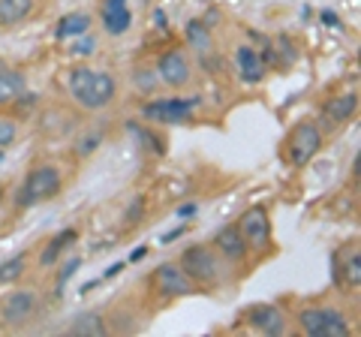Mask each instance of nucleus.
I'll return each mask as SVG.
<instances>
[{
	"label": "nucleus",
	"instance_id": "nucleus-1",
	"mask_svg": "<svg viewBox=\"0 0 361 337\" xmlns=\"http://www.w3.org/2000/svg\"><path fill=\"white\" fill-rule=\"evenodd\" d=\"M66 87H70L73 99L82 109H106L118 94V82L109 73L90 70V66H78L66 78Z\"/></svg>",
	"mask_w": 361,
	"mask_h": 337
},
{
	"label": "nucleus",
	"instance_id": "nucleus-2",
	"mask_svg": "<svg viewBox=\"0 0 361 337\" xmlns=\"http://www.w3.org/2000/svg\"><path fill=\"white\" fill-rule=\"evenodd\" d=\"M61 193V172L54 166H37L30 168L25 184L18 190V205L21 208H30V205H39V202H49Z\"/></svg>",
	"mask_w": 361,
	"mask_h": 337
},
{
	"label": "nucleus",
	"instance_id": "nucleus-3",
	"mask_svg": "<svg viewBox=\"0 0 361 337\" xmlns=\"http://www.w3.org/2000/svg\"><path fill=\"white\" fill-rule=\"evenodd\" d=\"M301 329L310 337H346L349 334V322L337 307H307L301 310Z\"/></svg>",
	"mask_w": 361,
	"mask_h": 337
},
{
	"label": "nucleus",
	"instance_id": "nucleus-4",
	"mask_svg": "<svg viewBox=\"0 0 361 337\" xmlns=\"http://www.w3.org/2000/svg\"><path fill=\"white\" fill-rule=\"evenodd\" d=\"M319 148H322L319 127L310 123V121H304V123H298V127L289 133V139H286V160H289V166L301 168V166H307L316 154H319Z\"/></svg>",
	"mask_w": 361,
	"mask_h": 337
},
{
	"label": "nucleus",
	"instance_id": "nucleus-5",
	"mask_svg": "<svg viewBox=\"0 0 361 337\" xmlns=\"http://www.w3.org/2000/svg\"><path fill=\"white\" fill-rule=\"evenodd\" d=\"M180 268L187 271V277L193 280V283H214V280L220 277V262L217 256H214L211 247L205 244H193L187 247L184 253H180Z\"/></svg>",
	"mask_w": 361,
	"mask_h": 337
},
{
	"label": "nucleus",
	"instance_id": "nucleus-6",
	"mask_svg": "<svg viewBox=\"0 0 361 337\" xmlns=\"http://www.w3.org/2000/svg\"><path fill=\"white\" fill-rule=\"evenodd\" d=\"M37 307H39V298L27 289H16L0 301V319L4 325H13V329H21L27 325L33 317H37Z\"/></svg>",
	"mask_w": 361,
	"mask_h": 337
},
{
	"label": "nucleus",
	"instance_id": "nucleus-7",
	"mask_svg": "<svg viewBox=\"0 0 361 337\" xmlns=\"http://www.w3.org/2000/svg\"><path fill=\"white\" fill-rule=\"evenodd\" d=\"M193 109H196V99H151V103L142 106V118L145 121H157V123H184L193 118Z\"/></svg>",
	"mask_w": 361,
	"mask_h": 337
},
{
	"label": "nucleus",
	"instance_id": "nucleus-8",
	"mask_svg": "<svg viewBox=\"0 0 361 337\" xmlns=\"http://www.w3.org/2000/svg\"><path fill=\"white\" fill-rule=\"evenodd\" d=\"M235 226H238L247 247H253V250H265L271 244V220L262 208H247Z\"/></svg>",
	"mask_w": 361,
	"mask_h": 337
},
{
	"label": "nucleus",
	"instance_id": "nucleus-9",
	"mask_svg": "<svg viewBox=\"0 0 361 337\" xmlns=\"http://www.w3.org/2000/svg\"><path fill=\"white\" fill-rule=\"evenodd\" d=\"M151 280H154L157 292L166 298H180V295H190V292H193V280L187 277V271L178 262H163L151 274Z\"/></svg>",
	"mask_w": 361,
	"mask_h": 337
},
{
	"label": "nucleus",
	"instance_id": "nucleus-10",
	"mask_svg": "<svg viewBox=\"0 0 361 337\" xmlns=\"http://www.w3.org/2000/svg\"><path fill=\"white\" fill-rule=\"evenodd\" d=\"M157 73H160V78L169 87H184L190 82V61H187V54L180 49H172V51L160 54V61H157Z\"/></svg>",
	"mask_w": 361,
	"mask_h": 337
},
{
	"label": "nucleus",
	"instance_id": "nucleus-11",
	"mask_svg": "<svg viewBox=\"0 0 361 337\" xmlns=\"http://www.w3.org/2000/svg\"><path fill=\"white\" fill-rule=\"evenodd\" d=\"M334 277L343 289H358L361 286V256H358L355 244H353V250L346 247L343 253L334 256Z\"/></svg>",
	"mask_w": 361,
	"mask_h": 337
},
{
	"label": "nucleus",
	"instance_id": "nucleus-12",
	"mask_svg": "<svg viewBox=\"0 0 361 337\" xmlns=\"http://www.w3.org/2000/svg\"><path fill=\"white\" fill-rule=\"evenodd\" d=\"M247 322H250L256 331H262V334H283L286 331L283 313H280V307H274V305L247 307Z\"/></svg>",
	"mask_w": 361,
	"mask_h": 337
},
{
	"label": "nucleus",
	"instance_id": "nucleus-13",
	"mask_svg": "<svg viewBox=\"0 0 361 337\" xmlns=\"http://www.w3.org/2000/svg\"><path fill=\"white\" fill-rule=\"evenodd\" d=\"M235 66H238V73L247 85H256L262 82L265 73H268V63L262 61V54H259L256 49L250 46H241L238 51H235Z\"/></svg>",
	"mask_w": 361,
	"mask_h": 337
},
{
	"label": "nucleus",
	"instance_id": "nucleus-14",
	"mask_svg": "<svg viewBox=\"0 0 361 337\" xmlns=\"http://www.w3.org/2000/svg\"><path fill=\"white\" fill-rule=\"evenodd\" d=\"M130 21H133L130 0H106L103 4V27H106V33L121 37V33L130 30Z\"/></svg>",
	"mask_w": 361,
	"mask_h": 337
},
{
	"label": "nucleus",
	"instance_id": "nucleus-15",
	"mask_svg": "<svg viewBox=\"0 0 361 337\" xmlns=\"http://www.w3.org/2000/svg\"><path fill=\"white\" fill-rule=\"evenodd\" d=\"M214 247L220 250V256L223 259H229V262H241L244 256H247V241L241 238V232H238V226H223L217 235H214Z\"/></svg>",
	"mask_w": 361,
	"mask_h": 337
},
{
	"label": "nucleus",
	"instance_id": "nucleus-16",
	"mask_svg": "<svg viewBox=\"0 0 361 337\" xmlns=\"http://www.w3.org/2000/svg\"><path fill=\"white\" fill-rule=\"evenodd\" d=\"M355 109H358V94L355 91H343V94H337V97H331L329 103H325L322 118L329 121L331 127H341V123H346L349 118L355 115Z\"/></svg>",
	"mask_w": 361,
	"mask_h": 337
},
{
	"label": "nucleus",
	"instance_id": "nucleus-17",
	"mask_svg": "<svg viewBox=\"0 0 361 337\" xmlns=\"http://www.w3.org/2000/svg\"><path fill=\"white\" fill-rule=\"evenodd\" d=\"M75 238H78V232H75V229H63V232H58L49 244L42 247V253H39V265H42V268H51L54 262H61L63 250H66V247H70Z\"/></svg>",
	"mask_w": 361,
	"mask_h": 337
},
{
	"label": "nucleus",
	"instance_id": "nucleus-18",
	"mask_svg": "<svg viewBox=\"0 0 361 337\" xmlns=\"http://www.w3.org/2000/svg\"><path fill=\"white\" fill-rule=\"evenodd\" d=\"M25 97V75L16 70H0V106H9Z\"/></svg>",
	"mask_w": 361,
	"mask_h": 337
},
{
	"label": "nucleus",
	"instance_id": "nucleus-19",
	"mask_svg": "<svg viewBox=\"0 0 361 337\" xmlns=\"http://www.w3.org/2000/svg\"><path fill=\"white\" fill-rule=\"evenodd\" d=\"M33 9V0H0V27L21 25Z\"/></svg>",
	"mask_w": 361,
	"mask_h": 337
},
{
	"label": "nucleus",
	"instance_id": "nucleus-20",
	"mask_svg": "<svg viewBox=\"0 0 361 337\" xmlns=\"http://www.w3.org/2000/svg\"><path fill=\"white\" fill-rule=\"evenodd\" d=\"M90 30V16L87 13H66L58 21V39H73V37H85Z\"/></svg>",
	"mask_w": 361,
	"mask_h": 337
},
{
	"label": "nucleus",
	"instance_id": "nucleus-21",
	"mask_svg": "<svg viewBox=\"0 0 361 337\" xmlns=\"http://www.w3.org/2000/svg\"><path fill=\"white\" fill-rule=\"evenodd\" d=\"M70 334H90V337H103L106 334V322L99 313L94 310H87L82 313V317H75L73 325H70Z\"/></svg>",
	"mask_w": 361,
	"mask_h": 337
},
{
	"label": "nucleus",
	"instance_id": "nucleus-22",
	"mask_svg": "<svg viewBox=\"0 0 361 337\" xmlns=\"http://www.w3.org/2000/svg\"><path fill=\"white\" fill-rule=\"evenodd\" d=\"M25 268H27V253H16L13 259L0 262V286H13L25 274Z\"/></svg>",
	"mask_w": 361,
	"mask_h": 337
},
{
	"label": "nucleus",
	"instance_id": "nucleus-23",
	"mask_svg": "<svg viewBox=\"0 0 361 337\" xmlns=\"http://www.w3.org/2000/svg\"><path fill=\"white\" fill-rule=\"evenodd\" d=\"M184 37H187L190 49H196V51H208L211 49V33H208V27L202 25V21H190L187 30H184Z\"/></svg>",
	"mask_w": 361,
	"mask_h": 337
},
{
	"label": "nucleus",
	"instance_id": "nucleus-24",
	"mask_svg": "<svg viewBox=\"0 0 361 337\" xmlns=\"http://www.w3.org/2000/svg\"><path fill=\"white\" fill-rule=\"evenodd\" d=\"M18 136V127H16V121H9V118H0V151L9 148V145L16 142Z\"/></svg>",
	"mask_w": 361,
	"mask_h": 337
},
{
	"label": "nucleus",
	"instance_id": "nucleus-25",
	"mask_svg": "<svg viewBox=\"0 0 361 337\" xmlns=\"http://www.w3.org/2000/svg\"><path fill=\"white\" fill-rule=\"evenodd\" d=\"M78 265H82V259H70V262H66V268H63V271L58 274V292L63 289V283H66V280H70V277L78 271Z\"/></svg>",
	"mask_w": 361,
	"mask_h": 337
},
{
	"label": "nucleus",
	"instance_id": "nucleus-26",
	"mask_svg": "<svg viewBox=\"0 0 361 337\" xmlns=\"http://www.w3.org/2000/svg\"><path fill=\"white\" fill-rule=\"evenodd\" d=\"M97 145H99V136H85V139H82V145L75 148V154H78V157H82V154H90V151L97 148Z\"/></svg>",
	"mask_w": 361,
	"mask_h": 337
},
{
	"label": "nucleus",
	"instance_id": "nucleus-27",
	"mask_svg": "<svg viewBox=\"0 0 361 337\" xmlns=\"http://www.w3.org/2000/svg\"><path fill=\"white\" fill-rule=\"evenodd\" d=\"M94 49H97V42H94V39H90V37H87V39H82V42H78V46H75L73 51H75V54H90V51H94Z\"/></svg>",
	"mask_w": 361,
	"mask_h": 337
},
{
	"label": "nucleus",
	"instance_id": "nucleus-28",
	"mask_svg": "<svg viewBox=\"0 0 361 337\" xmlns=\"http://www.w3.org/2000/svg\"><path fill=\"white\" fill-rule=\"evenodd\" d=\"M193 214H196V205H184V208H178V217H184V220H187V217H193Z\"/></svg>",
	"mask_w": 361,
	"mask_h": 337
}]
</instances>
